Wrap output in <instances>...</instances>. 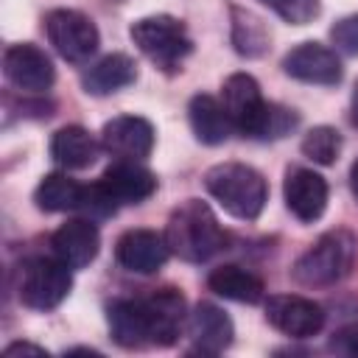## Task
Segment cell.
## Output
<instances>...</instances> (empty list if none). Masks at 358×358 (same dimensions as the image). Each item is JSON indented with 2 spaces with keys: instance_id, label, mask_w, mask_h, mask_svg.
I'll use <instances>...</instances> for the list:
<instances>
[{
  "instance_id": "5bb4252c",
  "label": "cell",
  "mask_w": 358,
  "mask_h": 358,
  "mask_svg": "<svg viewBox=\"0 0 358 358\" xmlns=\"http://www.w3.org/2000/svg\"><path fill=\"white\" fill-rule=\"evenodd\" d=\"M106 319L115 344L126 350L154 344V316L148 299H115L106 308Z\"/></svg>"
},
{
  "instance_id": "3957f363",
  "label": "cell",
  "mask_w": 358,
  "mask_h": 358,
  "mask_svg": "<svg viewBox=\"0 0 358 358\" xmlns=\"http://www.w3.org/2000/svg\"><path fill=\"white\" fill-rule=\"evenodd\" d=\"M355 257H358L355 232H350L344 227H336V229H327L324 235H319L316 243L308 252L299 255L291 274L305 288L336 285L352 271Z\"/></svg>"
},
{
  "instance_id": "8fae6325",
  "label": "cell",
  "mask_w": 358,
  "mask_h": 358,
  "mask_svg": "<svg viewBox=\"0 0 358 358\" xmlns=\"http://www.w3.org/2000/svg\"><path fill=\"white\" fill-rule=\"evenodd\" d=\"M95 187L115 207H120V204H140V201H145L157 190V176L148 168L137 165L134 159H120V162L109 165L101 173Z\"/></svg>"
},
{
  "instance_id": "ba28073f",
  "label": "cell",
  "mask_w": 358,
  "mask_h": 358,
  "mask_svg": "<svg viewBox=\"0 0 358 358\" xmlns=\"http://www.w3.org/2000/svg\"><path fill=\"white\" fill-rule=\"evenodd\" d=\"M3 73H6L8 84L22 92H45L56 81L53 62L48 59L45 50H39L31 42H17V45L6 48Z\"/></svg>"
},
{
  "instance_id": "f1b7e54d",
  "label": "cell",
  "mask_w": 358,
  "mask_h": 358,
  "mask_svg": "<svg viewBox=\"0 0 358 358\" xmlns=\"http://www.w3.org/2000/svg\"><path fill=\"white\" fill-rule=\"evenodd\" d=\"M6 355H48L45 347H36V344H28V341H14L6 347Z\"/></svg>"
},
{
  "instance_id": "5b68a950",
  "label": "cell",
  "mask_w": 358,
  "mask_h": 358,
  "mask_svg": "<svg viewBox=\"0 0 358 358\" xmlns=\"http://www.w3.org/2000/svg\"><path fill=\"white\" fill-rule=\"evenodd\" d=\"M129 36L140 48V53H145L165 73L179 70L182 62L193 53V39L185 22L171 14H154V17H143L131 22Z\"/></svg>"
},
{
  "instance_id": "ffe728a7",
  "label": "cell",
  "mask_w": 358,
  "mask_h": 358,
  "mask_svg": "<svg viewBox=\"0 0 358 358\" xmlns=\"http://www.w3.org/2000/svg\"><path fill=\"white\" fill-rule=\"evenodd\" d=\"M103 145L84 129V126H62L50 140V157L70 171L90 168L98 159V151Z\"/></svg>"
},
{
  "instance_id": "1f68e13d",
  "label": "cell",
  "mask_w": 358,
  "mask_h": 358,
  "mask_svg": "<svg viewBox=\"0 0 358 358\" xmlns=\"http://www.w3.org/2000/svg\"><path fill=\"white\" fill-rule=\"evenodd\" d=\"M64 355H98V358H101V352H98V350H87V347H76V350H67Z\"/></svg>"
},
{
  "instance_id": "9a60e30c",
  "label": "cell",
  "mask_w": 358,
  "mask_h": 358,
  "mask_svg": "<svg viewBox=\"0 0 358 358\" xmlns=\"http://www.w3.org/2000/svg\"><path fill=\"white\" fill-rule=\"evenodd\" d=\"M282 196H285L288 210L299 221L310 224V221L322 218V213L327 207V182H324V176H319L310 168H291L282 182Z\"/></svg>"
},
{
  "instance_id": "83f0119b",
  "label": "cell",
  "mask_w": 358,
  "mask_h": 358,
  "mask_svg": "<svg viewBox=\"0 0 358 358\" xmlns=\"http://www.w3.org/2000/svg\"><path fill=\"white\" fill-rule=\"evenodd\" d=\"M330 350H336L341 355H358V324H347V327L336 330L330 338Z\"/></svg>"
},
{
  "instance_id": "7c38bea8",
  "label": "cell",
  "mask_w": 358,
  "mask_h": 358,
  "mask_svg": "<svg viewBox=\"0 0 358 358\" xmlns=\"http://www.w3.org/2000/svg\"><path fill=\"white\" fill-rule=\"evenodd\" d=\"M101 145L117 159H145L154 148V126L137 115H120L103 123Z\"/></svg>"
},
{
  "instance_id": "7a4b0ae2",
  "label": "cell",
  "mask_w": 358,
  "mask_h": 358,
  "mask_svg": "<svg viewBox=\"0 0 358 358\" xmlns=\"http://www.w3.org/2000/svg\"><path fill=\"white\" fill-rule=\"evenodd\" d=\"M165 241L171 255L187 263H204L227 246V232L204 201L187 199L171 213L165 224Z\"/></svg>"
},
{
  "instance_id": "44dd1931",
  "label": "cell",
  "mask_w": 358,
  "mask_h": 358,
  "mask_svg": "<svg viewBox=\"0 0 358 358\" xmlns=\"http://www.w3.org/2000/svg\"><path fill=\"white\" fill-rule=\"evenodd\" d=\"M207 285H210L213 294H218L224 299H232V302H243V305H257L266 294L263 280L257 274H252L249 268L235 266V263L213 268L210 277H207Z\"/></svg>"
},
{
  "instance_id": "2e32d148",
  "label": "cell",
  "mask_w": 358,
  "mask_h": 358,
  "mask_svg": "<svg viewBox=\"0 0 358 358\" xmlns=\"http://www.w3.org/2000/svg\"><path fill=\"white\" fill-rule=\"evenodd\" d=\"M50 246H53V255L59 260H64L70 268H84L98 257L101 232L92 224V218L90 221L87 218H70L53 232Z\"/></svg>"
},
{
  "instance_id": "7402d4cb",
  "label": "cell",
  "mask_w": 358,
  "mask_h": 358,
  "mask_svg": "<svg viewBox=\"0 0 358 358\" xmlns=\"http://www.w3.org/2000/svg\"><path fill=\"white\" fill-rule=\"evenodd\" d=\"M145 299H148V308L154 316V344L171 347L179 338V330L185 322V296L176 288H162Z\"/></svg>"
},
{
  "instance_id": "52a82bcc",
  "label": "cell",
  "mask_w": 358,
  "mask_h": 358,
  "mask_svg": "<svg viewBox=\"0 0 358 358\" xmlns=\"http://www.w3.org/2000/svg\"><path fill=\"white\" fill-rule=\"evenodd\" d=\"M45 34H48L50 45L56 48V53L73 64L87 62L98 50V42H101L95 22L76 8L48 11L45 14Z\"/></svg>"
},
{
  "instance_id": "6da1fadb",
  "label": "cell",
  "mask_w": 358,
  "mask_h": 358,
  "mask_svg": "<svg viewBox=\"0 0 358 358\" xmlns=\"http://www.w3.org/2000/svg\"><path fill=\"white\" fill-rule=\"evenodd\" d=\"M221 103L232 120V126L257 140L282 137L296 126V115L277 103H268L260 92V84L249 73H232L221 87Z\"/></svg>"
},
{
  "instance_id": "ac0fdd59",
  "label": "cell",
  "mask_w": 358,
  "mask_h": 358,
  "mask_svg": "<svg viewBox=\"0 0 358 358\" xmlns=\"http://www.w3.org/2000/svg\"><path fill=\"white\" fill-rule=\"evenodd\" d=\"M134 81H137V64L126 53H109L81 76V87L90 95H112Z\"/></svg>"
},
{
  "instance_id": "484cf974",
  "label": "cell",
  "mask_w": 358,
  "mask_h": 358,
  "mask_svg": "<svg viewBox=\"0 0 358 358\" xmlns=\"http://www.w3.org/2000/svg\"><path fill=\"white\" fill-rule=\"evenodd\" d=\"M260 3L291 25H308L319 14V0H260Z\"/></svg>"
},
{
  "instance_id": "d6986e66",
  "label": "cell",
  "mask_w": 358,
  "mask_h": 358,
  "mask_svg": "<svg viewBox=\"0 0 358 358\" xmlns=\"http://www.w3.org/2000/svg\"><path fill=\"white\" fill-rule=\"evenodd\" d=\"M187 117H190V129H193L196 140L204 143V145L227 143L232 129H235L224 103L215 101L213 95H193L190 103H187Z\"/></svg>"
},
{
  "instance_id": "f546056e",
  "label": "cell",
  "mask_w": 358,
  "mask_h": 358,
  "mask_svg": "<svg viewBox=\"0 0 358 358\" xmlns=\"http://www.w3.org/2000/svg\"><path fill=\"white\" fill-rule=\"evenodd\" d=\"M350 117H352V123L358 126V84H355V90H352V98H350Z\"/></svg>"
},
{
  "instance_id": "4dcf8cb0",
  "label": "cell",
  "mask_w": 358,
  "mask_h": 358,
  "mask_svg": "<svg viewBox=\"0 0 358 358\" xmlns=\"http://www.w3.org/2000/svg\"><path fill=\"white\" fill-rule=\"evenodd\" d=\"M350 187H352V193H355V199H358V159H355L352 168H350Z\"/></svg>"
},
{
  "instance_id": "cb8c5ba5",
  "label": "cell",
  "mask_w": 358,
  "mask_h": 358,
  "mask_svg": "<svg viewBox=\"0 0 358 358\" xmlns=\"http://www.w3.org/2000/svg\"><path fill=\"white\" fill-rule=\"evenodd\" d=\"M232 45L241 56H263L268 48V31L266 25L238 6H232Z\"/></svg>"
},
{
  "instance_id": "e0dca14e",
  "label": "cell",
  "mask_w": 358,
  "mask_h": 358,
  "mask_svg": "<svg viewBox=\"0 0 358 358\" xmlns=\"http://www.w3.org/2000/svg\"><path fill=\"white\" fill-rule=\"evenodd\" d=\"M187 336H190V341H193V347L199 352L218 355L232 344L235 327H232V319L218 305L199 302L187 313Z\"/></svg>"
},
{
  "instance_id": "4316f807",
  "label": "cell",
  "mask_w": 358,
  "mask_h": 358,
  "mask_svg": "<svg viewBox=\"0 0 358 358\" xmlns=\"http://www.w3.org/2000/svg\"><path fill=\"white\" fill-rule=\"evenodd\" d=\"M330 36L338 50L358 56V17H344L330 28Z\"/></svg>"
},
{
  "instance_id": "4fadbf2b",
  "label": "cell",
  "mask_w": 358,
  "mask_h": 358,
  "mask_svg": "<svg viewBox=\"0 0 358 358\" xmlns=\"http://www.w3.org/2000/svg\"><path fill=\"white\" fill-rule=\"evenodd\" d=\"M171 249L165 235L154 229H129L115 243V257L126 271L134 274H154L165 266Z\"/></svg>"
},
{
  "instance_id": "9c48e42d",
  "label": "cell",
  "mask_w": 358,
  "mask_h": 358,
  "mask_svg": "<svg viewBox=\"0 0 358 358\" xmlns=\"http://www.w3.org/2000/svg\"><path fill=\"white\" fill-rule=\"evenodd\" d=\"M266 319L271 327L291 338H308L316 336L324 324V310L313 299L296 296V294H277L266 302Z\"/></svg>"
},
{
  "instance_id": "8992f818",
  "label": "cell",
  "mask_w": 358,
  "mask_h": 358,
  "mask_svg": "<svg viewBox=\"0 0 358 358\" xmlns=\"http://www.w3.org/2000/svg\"><path fill=\"white\" fill-rule=\"evenodd\" d=\"M73 288L70 266L59 257H31L20 266L17 296L34 310H53Z\"/></svg>"
},
{
  "instance_id": "d4e9b609",
  "label": "cell",
  "mask_w": 358,
  "mask_h": 358,
  "mask_svg": "<svg viewBox=\"0 0 358 358\" xmlns=\"http://www.w3.org/2000/svg\"><path fill=\"white\" fill-rule=\"evenodd\" d=\"M302 154L316 165H333L341 154V134L333 126H313L302 137Z\"/></svg>"
},
{
  "instance_id": "277c9868",
  "label": "cell",
  "mask_w": 358,
  "mask_h": 358,
  "mask_svg": "<svg viewBox=\"0 0 358 358\" xmlns=\"http://www.w3.org/2000/svg\"><path fill=\"white\" fill-rule=\"evenodd\" d=\"M204 187L229 215L241 221H255L268 201V185L263 173L243 162L213 165L204 173Z\"/></svg>"
},
{
  "instance_id": "603a6c76",
  "label": "cell",
  "mask_w": 358,
  "mask_h": 358,
  "mask_svg": "<svg viewBox=\"0 0 358 358\" xmlns=\"http://www.w3.org/2000/svg\"><path fill=\"white\" fill-rule=\"evenodd\" d=\"M34 201L42 213H67L78 210L84 201V187L67 173H48L34 190Z\"/></svg>"
},
{
  "instance_id": "30bf717a",
  "label": "cell",
  "mask_w": 358,
  "mask_h": 358,
  "mask_svg": "<svg viewBox=\"0 0 358 358\" xmlns=\"http://www.w3.org/2000/svg\"><path fill=\"white\" fill-rule=\"evenodd\" d=\"M282 70L305 84H322V87H333L341 81V59L336 56V50H330L322 42H302L296 48H291L282 59Z\"/></svg>"
}]
</instances>
